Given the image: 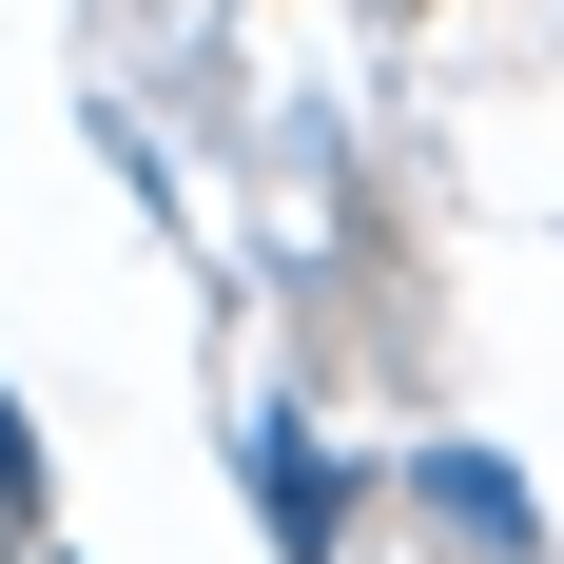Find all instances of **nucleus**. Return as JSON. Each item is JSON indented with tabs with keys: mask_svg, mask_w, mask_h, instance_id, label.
<instances>
[{
	"mask_svg": "<svg viewBox=\"0 0 564 564\" xmlns=\"http://www.w3.org/2000/svg\"><path fill=\"white\" fill-rule=\"evenodd\" d=\"M253 507H273V525H292V545H332V467L292 448V429H253Z\"/></svg>",
	"mask_w": 564,
	"mask_h": 564,
	"instance_id": "obj_1",
	"label": "nucleus"
},
{
	"mask_svg": "<svg viewBox=\"0 0 564 564\" xmlns=\"http://www.w3.org/2000/svg\"><path fill=\"white\" fill-rule=\"evenodd\" d=\"M20 487H40V448H20V409H0V507H20Z\"/></svg>",
	"mask_w": 564,
	"mask_h": 564,
	"instance_id": "obj_2",
	"label": "nucleus"
}]
</instances>
